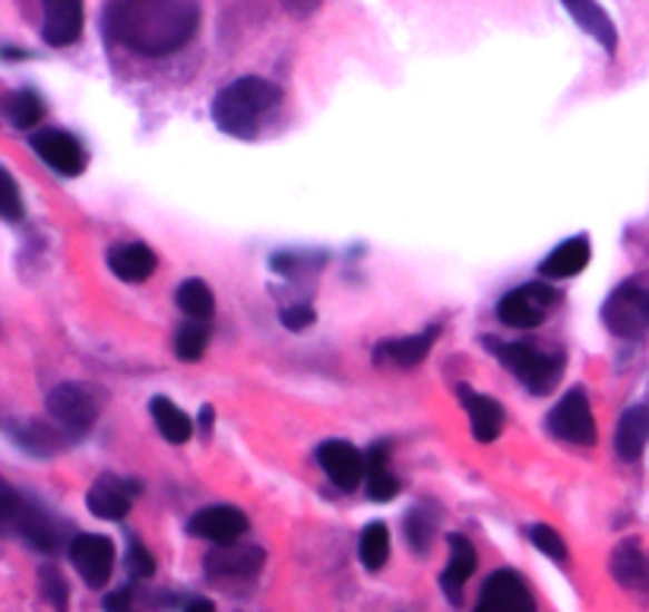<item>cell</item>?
Masks as SVG:
<instances>
[{
  "mask_svg": "<svg viewBox=\"0 0 649 612\" xmlns=\"http://www.w3.org/2000/svg\"><path fill=\"white\" fill-rule=\"evenodd\" d=\"M187 531L200 540H209L216 546H232L247 533V517L235 505H213V508L197 511L187 524Z\"/></svg>",
  "mask_w": 649,
  "mask_h": 612,
  "instance_id": "11",
  "label": "cell"
},
{
  "mask_svg": "<svg viewBox=\"0 0 649 612\" xmlns=\"http://www.w3.org/2000/svg\"><path fill=\"white\" fill-rule=\"evenodd\" d=\"M529 540H532V546H535V550L545 552L548 558H554V562H568V546H564L561 533L551 531L548 524H535V527H529Z\"/></svg>",
  "mask_w": 649,
  "mask_h": 612,
  "instance_id": "32",
  "label": "cell"
},
{
  "mask_svg": "<svg viewBox=\"0 0 649 612\" xmlns=\"http://www.w3.org/2000/svg\"><path fill=\"white\" fill-rule=\"evenodd\" d=\"M606 324L614 337L621 340H633V337H643V330L649 327L647 318V292L633 283H625L611 292V299L606 302Z\"/></svg>",
  "mask_w": 649,
  "mask_h": 612,
  "instance_id": "8",
  "label": "cell"
},
{
  "mask_svg": "<svg viewBox=\"0 0 649 612\" xmlns=\"http://www.w3.org/2000/svg\"><path fill=\"white\" fill-rule=\"evenodd\" d=\"M558 302V292L548 289L545 283H529L508 292L498 305V318L508 327L517 330H529V327H539L545 321L548 308Z\"/></svg>",
  "mask_w": 649,
  "mask_h": 612,
  "instance_id": "6",
  "label": "cell"
},
{
  "mask_svg": "<svg viewBox=\"0 0 649 612\" xmlns=\"http://www.w3.org/2000/svg\"><path fill=\"white\" fill-rule=\"evenodd\" d=\"M3 115H7V122L13 124L17 130H29V127H36L41 122L45 105H41V99L32 89H17V93H10L3 99Z\"/></svg>",
  "mask_w": 649,
  "mask_h": 612,
  "instance_id": "27",
  "label": "cell"
},
{
  "mask_svg": "<svg viewBox=\"0 0 649 612\" xmlns=\"http://www.w3.org/2000/svg\"><path fill=\"white\" fill-rule=\"evenodd\" d=\"M41 36L51 48H67L82 32V0H41Z\"/></svg>",
  "mask_w": 649,
  "mask_h": 612,
  "instance_id": "13",
  "label": "cell"
},
{
  "mask_svg": "<svg viewBox=\"0 0 649 612\" xmlns=\"http://www.w3.org/2000/svg\"><path fill=\"white\" fill-rule=\"evenodd\" d=\"M358 555H362V565H365L367 572H381L384 569L386 558H390V531H386V524H381V521L367 524L365 533H362V543H358Z\"/></svg>",
  "mask_w": 649,
  "mask_h": 612,
  "instance_id": "28",
  "label": "cell"
},
{
  "mask_svg": "<svg viewBox=\"0 0 649 612\" xmlns=\"http://www.w3.org/2000/svg\"><path fill=\"white\" fill-rule=\"evenodd\" d=\"M283 327H288V330H305V327H311L314 324V308L311 305H292V308H285L283 314Z\"/></svg>",
  "mask_w": 649,
  "mask_h": 612,
  "instance_id": "37",
  "label": "cell"
},
{
  "mask_svg": "<svg viewBox=\"0 0 649 612\" xmlns=\"http://www.w3.org/2000/svg\"><path fill=\"white\" fill-rule=\"evenodd\" d=\"M206 340H209L206 327L200 324L178 327V333H175V352H178V359H184V362H197V359L206 352Z\"/></svg>",
  "mask_w": 649,
  "mask_h": 612,
  "instance_id": "30",
  "label": "cell"
},
{
  "mask_svg": "<svg viewBox=\"0 0 649 612\" xmlns=\"http://www.w3.org/2000/svg\"><path fill=\"white\" fill-rule=\"evenodd\" d=\"M0 216L7 220V223H17L22 216V201H20V187L13 182V175L10 172H3L0 175Z\"/></svg>",
  "mask_w": 649,
  "mask_h": 612,
  "instance_id": "34",
  "label": "cell"
},
{
  "mask_svg": "<svg viewBox=\"0 0 649 612\" xmlns=\"http://www.w3.org/2000/svg\"><path fill=\"white\" fill-rule=\"evenodd\" d=\"M10 429V438L20 445L22 450H29V454H39V457H51V454H58L63 448L61 435L55 429H48L45 422H10L7 426Z\"/></svg>",
  "mask_w": 649,
  "mask_h": 612,
  "instance_id": "25",
  "label": "cell"
},
{
  "mask_svg": "<svg viewBox=\"0 0 649 612\" xmlns=\"http://www.w3.org/2000/svg\"><path fill=\"white\" fill-rule=\"evenodd\" d=\"M434 340H437V327L422 330V333H415V337L390 340V343H384L374 356H377V362L384 359V362H393V366H419V362L427 356V349L434 347Z\"/></svg>",
  "mask_w": 649,
  "mask_h": 612,
  "instance_id": "24",
  "label": "cell"
},
{
  "mask_svg": "<svg viewBox=\"0 0 649 612\" xmlns=\"http://www.w3.org/2000/svg\"><path fill=\"white\" fill-rule=\"evenodd\" d=\"M86 505H89V511H92L96 517H102V521H121L124 514L130 511V495L124 492L121 479H115V476H99V479L92 483L89 495H86Z\"/></svg>",
  "mask_w": 649,
  "mask_h": 612,
  "instance_id": "20",
  "label": "cell"
},
{
  "mask_svg": "<svg viewBox=\"0 0 649 612\" xmlns=\"http://www.w3.org/2000/svg\"><path fill=\"white\" fill-rule=\"evenodd\" d=\"M367 495L374 502H390V498L400 495V479L390 473V467L367 469Z\"/></svg>",
  "mask_w": 649,
  "mask_h": 612,
  "instance_id": "33",
  "label": "cell"
},
{
  "mask_svg": "<svg viewBox=\"0 0 649 612\" xmlns=\"http://www.w3.org/2000/svg\"><path fill=\"white\" fill-rule=\"evenodd\" d=\"M548 431L570 445H596L599 429L583 390L573 388L558 400V407L548 412Z\"/></svg>",
  "mask_w": 649,
  "mask_h": 612,
  "instance_id": "5",
  "label": "cell"
},
{
  "mask_svg": "<svg viewBox=\"0 0 649 612\" xmlns=\"http://www.w3.org/2000/svg\"><path fill=\"white\" fill-rule=\"evenodd\" d=\"M127 606H130V591L127 587L111 593V596H105V610L108 612H127Z\"/></svg>",
  "mask_w": 649,
  "mask_h": 612,
  "instance_id": "39",
  "label": "cell"
},
{
  "mask_svg": "<svg viewBox=\"0 0 649 612\" xmlns=\"http://www.w3.org/2000/svg\"><path fill=\"white\" fill-rule=\"evenodd\" d=\"M149 412H153V419H156V429L163 431V438L168 445H184L187 438H190V419H187V412L181 407H175L168 397H156L153 404H149Z\"/></svg>",
  "mask_w": 649,
  "mask_h": 612,
  "instance_id": "26",
  "label": "cell"
},
{
  "mask_svg": "<svg viewBox=\"0 0 649 612\" xmlns=\"http://www.w3.org/2000/svg\"><path fill=\"white\" fill-rule=\"evenodd\" d=\"M475 612H535V603L527 581L517 572L501 569L485 581Z\"/></svg>",
  "mask_w": 649,
  "mask_h": 612,
  "instance_id": "10",
  "label": "cell"
},
{
  "mask_svg": "<svg viewBox=\"0 0 649 612\" xmlns=\"http://www.w3.org/2000/svg\"><path fill=\"white\" fill-rule=\"evenodd\" d=\"M283 7L295 17V20H307V17H314L317 13V7H321V0H283Z\"/></svg>",
  "mask_w": 649,
  "mask_h": 612,
  "instance_id": "38",
  "label": "cell"
},
{
  "mask_svg": "<svg viewBox=\"0 0 649 612\" xmlns=\"http://www.w3.org/2000/svg\"><path fill=\"white\" fill-rule=\"evenodd\" d=\"M184 612H216V606H213L209 600H194V603H190Z\"/></svg>",
  "mask_w": 649,
  "mask_h": 612,
  "instance_id": "40",
  "label": "cell"
},
{
  "mask_svg": "<svg viewBox=\"0 0 649 612\" xmlns=\"http://www.w3.org/2000/svg\"><path fill=\"white\" fill-rule=\"evenodd\" d=\"M611 577L628 591H649V558L637 540H625L611 552Z\"/></svg>",
  "mask_w": 649,
  "mask_h": 612,
  "instance_id": "16",
  "label": "cell"
},
{
  "mask_svg": "<svg viewBox=\"0 0 649 612\" xmlns=\"http://www.w3.org/2000/svg\"><path fill=\"white\" fill-rule=\"evenodd\" d=\"M488 347L494 349L498 359H501V362H504L529 390H535V394H548V390L558 385V378H561V371H564L561 359L545 356V352L527 347V343H494V340H488Z\"/></svg>",
  "mask_w": 649,
  "mask_h": 612,
  "instance_id": "3",
  "label": "cell"
},
{
  "mask_svg": "<svg viewBox=\"0 0 649 612\" xmlns=\"http://www.w3.org/2000/svg\"><path fill=\"white\" fill-rule=\"evenodd\" d=\"M589 264V242L583 235H577V239H568L564 245H558L551 254H548L545 261H542V276L548 280H570V276H577L583 266Z\"/></svg>",
  "mask_w": 649,
  "mask_h": 612,
  "instance_id": "21",
  "label": "cell"
},
{
  "mask_svg": "<svg viewBox=\"0 0 649 612\" xmlns=\"http://www.w3.org/2000/svg\"><path fill=\"white\" fill-rule=\"evenodd\" d=\"M39 581L45 603H51V610L55 612H67V596H70V591H67V581L61 577V572L51 569V565H45L39 572Z\"/></svg>",
  "mask_w": 649,
  "mask_h": 612,
  "instance_id": "31",
  "label": "cell"
},
{
  "mask_svg": "<svg viewBox=\"0 0 649 612\" xmlns=\"http://www.w3.org/2000/svg\"><path fill=\"white\" fill-rule=\"evenodd\" d=\"M568 7V13L573 17V22L589 32L592 39L599 41L606 51H614L618 48V32H614V22L609 20V13L596 3V0H561Z\"/></svg>",
  "mask_w": 649,
  "mask_h": 612,
  "instance_id": "19",
  "label": "cell"
},
{
  "mask_svg": "<svg viewBox=\"0 0 649 612\" xmlns=\"http://www.w3.org/2000/svg\"><path fill=\"white\" fill-rule=\"evenodd\" d=\"M264 550L257 546H219L206 555V574L209 577H254L264 569Z\"/></svg>",
  "mask_w": 649,
  "mask_h": 612,
  "instance_id": "14",
  "label": "cell"
},
{
  "mask_svg": "<svg viewBox=\"0 0 649 612\" xmlns=\"http://www.w3.org/2000/svg\"><path fill=\"white\" fill-rule=\"evenodd\" d=\"M32 149L39 153V159L48 168H55L63 178H77L86 168V149L77 137H70L61 127H45L39 134L29 137Z\"/></svg>",
  "mask_w": 649,
  "mask_h": 612,
  "instance_id": "7",
  "label": "cell"
},
{
  "mask_svg": "<svg viewBox=\"0 0 649 612\" xmlns=\"http://www.w3.org/2000/svg\"><path fill=\"white\" fill-rule=\"evenodd\" d=\"M108 266H111V273L118 280H124V283H142L156 270V254L146 245H140V242L115 245L108 251Z\"/></svg>",
  "mask_w": 649,
  "mask_h": 612,
  "instance_id": "18",
  "label": "cell"
},
{
  "mask_svg": "<svg viewBox=\"0 0 649 612\" xmlns=\"http://www.w3.org/2000/svg\"><path fill=\"white\" fill-rule=\"evenodd\" d=\"M649 438V416L643 407H630L621 422H618V431H614V448H618V457L621 460H637L643 454V445Z\"/></svg>",
  "mask_w": 649,
  "mask_h": 612,
  "instance_id": "23",
  "label": "cell"
},
{
  "mask_svg": "<svg viewBox=\"0 0 649 612\" xmlns=\"http://www.w3.org/2000/svg\"><path fill=\"white\" fill-rule=\"evenodd\" d=\"M10 524H17L20 536L36 546L39 552H55L61 546V533H58V524L45 514V511L32 508V505H22L17 508V514L10 517Z\"/></svg>",
  "mask_w": 649,
  "mask_h": 612,
  "instance_id": "17",
  "label": "cell"
},
{
  "mask_svg": "<svg viewBox=\"0 0 649 612\" xmlns=\"http://www.w3.org/2000/svg\"><path fill=\"white\" fill-rule=\"evenodd\" d=\"M279 103V89L260 77H242L228 82L223 93L213 99V122L228 137H254L257 127L269 115V108Z\"/></svg>",
  "mask_w": 649,
  "mask_h": 612,
  "instance_id": "2",
  "label": "cell"
},
{
  "mask_svg": "<svg viewBox=\"0 0 649 612\" xmlns=\"http://www.w3.org/2000/svg\"><path fill=\"white\" fill-rule=\"evenodd\" d=\"M647 318H649V292H647Z\"/></svg>",
  "mask_w": 649,
  "mask_h": 612,
  "instance_id": "41",
  "label": "cell"
},
{
  "mask_svg": "<svg viewBox=\"0 0 649 612\" xmlns=\"http://www.w3.org/2000/svg\"><path fill=\"white\" fill-rule=\"evenodd\" d=\"M178 305L187 318H213L216 311V299L206 286L204 280H187L178 286Z\"/></svg>",
  "mask_w": 649,
  "mask_h": 612,
  "instance_id": "29",
  "label": "cell"
},
{
  "mask_svg": "<svg viewBox=\"0 0 649 612\" xmlns=\"http://www.w3.org/2000/svg\"><path fill=\"white\" fill-rule=\"evenodd\" d=\"M70 562L77 565L80 577L89 584V587H105L108 577L115 572V546L108 536H99V533H80L73 536L70 543Z\"/></svg>",
  "mask_w": 649,
  "mask_h": 612,
  "instance_id": "9",
  "label": "cell"
},
{
  "mask_svg": "<svg viewBox=\"0 0 649 612\" xmlns=\"http://www.w3.org/2000/svg\"><path fill=\"white\" fill-rule=\"evenodd\" d=\"M431 531H434V524L425 521V514H422V511H412V514L406 517V536L415 552L427 550V543H431Z\"/></svg>",
  "mask_w": 649,
  "mask_h": 612,
  "instance_id": "35",
  "label": "cell"
},
{
  "mask_svg": "<svg viewBox=\"0 0 649 612\" xmlns=\"http://www.w3.org/2000/svg\"><path fill=\"white\" fill-rule=\"evenodd\" d=\"M200 26L197 0H111L105 29L142 58L181 51Z\"/></svg>",
  "mask_w": 649,
  "mask_h": 612,
  "instance_id": "1",
  "label": "cell"
},
{
  "mask_svg": "<svg viewBox=\"0 0 649 612\" xmlns=\"http://www.w3.org/2000/svg\"><path fill=\"white\" fill-rule=\"evenodd\" d=\"M460 400H463V407L469 412V426H472V435H475V441H494L501 429H504V409L498 400H491L485 394H475V390H469V385H460Z\"/></svg>",
  "mask_w": 649,
  "mask_h": 612,
  "instance_id": "15",
  "label": "cell"
},
{
  "mask_svg": "<svg viewBox=\"0 0 649 612\" xmlns=\"http://www.w3.org/2000/svg\"><path fill=\"white\" fill-rule=\"evenodd\" d=\"M96 397L86 385L63 381L48 394V416L61 426L67 438H80L96 422Z\"/></svg>",
  "mask_w": 649,
  "mask_h": 612,
  "instance_id": "4",
  "label": "cell"
},
{
  "mask_svg": "<svg viewBox=\"0 0 649 612\" xmlns=\"http://www.w3.org/2000/svg\"><path fill=\"white\" fill-rule=\"evenodd\" d=\"M475 565H479V555H475L466 536H460V533L450 536V562H446V572L441 577L450 600H460V587L475 574Z\"/></svg>",
  "mask_w": 649,
  "mask_h": 612,
  "instance_id": "22",
  "label": "cell"
},
{
  "mask_svg": "<svg viewBox=\"0 0 649 612\" xmlns=\"http://www.w3.org/2000/svg\"><path fill=\"white\" fill-rule=\"evenodd\" d=\"M127 569L134 577H149V574L156 572V562H153V555L142 550V543H130V550H127Z\"/></svg>",
  "mask_w": 649,
  "mask_h": 612,
  "instance_id": "36",
  "label": "cell"
},
{
  "mask_svg": "<svg viewBox=\"0 0 649 612\" xmlns=\"http://www.w3.org/2000/svg\"><path fill=\"white\" fill-rule=\"evenodd\" d=\"M317 460H321L324 473L340 489H355L362 483V476L367 473L365 454L355 448V445H348V441H340V438L324 441L317 448Z\"/></svg>",
  "mask_w": 649,
  "mask_h": 612,
  "instance_id": "12",
  "label": "cell"
}]
</instances>
